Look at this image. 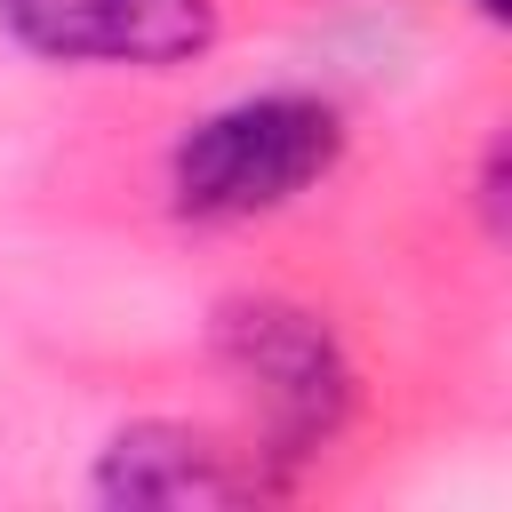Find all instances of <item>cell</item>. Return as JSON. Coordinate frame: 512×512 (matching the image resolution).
<instances>
[{
  "label": "cell",
  "mask_w": 512,
  "mask_h": 512,
  "mask_svg": "<svg viewBox=\"0 0 512 512\" xmlns=\"http://www.w3.org/2000/svg\"><path fill=\"white\" fill-rule=\"evenodd\" d=\"M216 360L248 384L280 464L328 448L352 416V360H344L336 328L304 304H280V296L224 304L216 312Z\"/></svg>",
  "instance_id": "7a4b0ae2"
},
{
  "label": "cell",
  "mask_w": 512,
  "mask_h": 512,
  "mask_svg": "<svg viewBox=\"0 0 512 512\" xmlns=\"http://www.w3.org/2000/svg\"><path fill=\"white\" fill-rule=\"evenodd\" d=\"M336 160H344V112L304 88H264L216 104L168 152V200L192 224H248L304 200Z\"/></svg>",
  "instance_id": "6da1fadb"
},
{
  "label": "cell",
  "mask_w": 512,
  "mask_h": 512,
  "mask_svg": "<svg viewBox=\"0 0 512 512\" xmlns=\"http://www.w3.org/2000/svg\"><path fill=\"white\" fill-rule=\"evenodd\" d=\"M472 16H488V24H504V16H512V0H472Z\"/></svg>",
  "instance_id": "8992f818"
},
{
  "label": "cell",
  "mask_w": 512,
  "mask_h": 512,
  "mask_svg": "<svg viewBox=\"0 0 512 512\" xmlns=\"http://www.w3.org/2000/svg\"><path fill=\"white\" fill-rule=\"evenodd\" d=\"M256 488H264V472H256L240 448H224V440H208V432H192V424H176V416L120 424V432L104 440V456H96V496H104V504H128V512L248 504Z\"/></svg>",
  "instance_id": "277c9868"
},
{
  "label": "cell",
  "mask_w": 512,
  "mask_h": 512,
  "mask_svg": "<svg viewBox=\"0 0 512 512\" xmlns=\"http://www.w3.org/2000/svg\"><path fill=\"white\" fill-rule=\"evenodd\" d=\"M0 24L48 64L168 72L216 48V0H0Z\"/></svg>",
  "instance_id": "3957f363"
},
{
  "label": "cell",
  "mask_w": 512,
  "mask_h": 512,
  "mask_svg": "<svg viewBox=\"0 0 512 512\" xmlns=\"http://www.w3.org/2000/svg\"><path fill=\"white\" fill-rule=\"evenodd\" d=\"M480 208H488V232H504V136L480 160Z\"/></svg>",
  "instance_id": "5b68a950"
}]
</instances>
